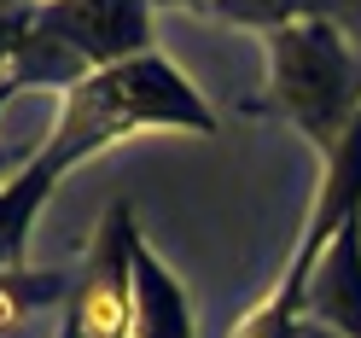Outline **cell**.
I'll list each match as a JSON object with an SVG mask.
<instances>
[{"label":"cell","mask_w":361,"mask_h":338,"mask_svg":"<svg viewBox=\"0 0 361 338\" xmlns=\"http://www.w3.org/2000/svg\"><path fill=\"white\" fill-rule=\"evenodd\" d=\"M361 210V117L350 128V140L326 157L321 169V193H314V210L303 222L298 245H291V262L286 274L274 280L262 303H251L239 315V327L228 338H303L309 327V291H314V274H321V262L332 251V239L344 234V222Z\"/></svg>","instance_id":"cell-3"},{"label":"cell","mask_w":361,"mask_h":338,"mask_svg":"<svg viewBox=\"0 0 361 338\" xmlns=\"http://www.w3.org/2000/svg\"><path fill=\"white\" fill-rule=\"evenodd\" d=\"M262 41H268V87L245 99V117H280L332 157L361 117V64L344 30L321 18V6H303L291 24H280Z\"/></svg>","instance_id":"cell-2"},{"label":"cell","mask_w":361,"mask_h":338,"mask_svg":"<svg viewBox=\"0 0 361 338\" xmlns=\"http://www.w3.org/2000/svg\"><path fill=\"white\" fill-rule=\"evenodd\" d=\"M35 30L47 41H59L87 76L157 53L152 47V6H140V0H59V6H35Z\"/></svg>","instance_id":"cell-5"},{"label":"cell","mask_w":361,"mask_h":338,"mask_svg":"<svg viewBox=\"0 0 361 338\" xmlns=\"http://www.w3.org/2000/svg\"><path fill=\"white\" fill-rule=\"evenodd\" d=\"M71 280L64 274H6V286H0V303H6V321H18L24 309H41V303H64L71 309V291H64Z\"/></svg>","instance_id":"cell-8"},{"label":"cell","mask_w":361,"mask_h":338,"mask_svg":"<svg viewBox=\"0 0 361 338\" xmlns=\"http://www.w3.org/2000/svg\"><path fill=\"white\" fill-rule=\"evenodd\" d=\"M303 338H338V332H321V327H303Z\"/></svg>","instance_id":"cell-10"},{"label":"cell","mask_w":361,"mask_h":338,"mask_svg":"<svg viewBox=\"0 0 361 338\" xmlns=\"http://www.w3.org/2000/svg\"><path fill=\"white\" fill-rule=\"evenodd\" d=\"M309 327L338 332V338H361V210L344 222V234L332 239L321 274H314Z\"/></svg>","instance_id":"cell-6"},{"label":"cell","mask_w":361,"mask_h":338,"mask_svg":"<svg viewBox=\"0 0 361 338\" xmlns=\"http://www.w3.org/2000/svg\"><path fill=\"white\" fill-rule=\"evenodd\" d=\"M134 338H192V309L187 291L169 274L157 251L140 239L134 251Z\"/></svg>","instance_id":"cell-7"},{"label":"cell","mask_w":361,"mask_h":338,"mask_svg":"<svg viewBox=\"0 0 361 338\" xmlns=\"http://www.w3.org/2000/svg\"><path fill=\"white\" fill-rule=\"evenodd\" d=\"M146 128H187V134H216V111L204 94L175 71L164 53L128 59L117 71H94L76 87H64L59 99V128L47 134L30 164L6 169V193H0V216H6V274L24 268V245L41 205L53 198V187L71 175L76 164L99 157L105 146L128 140Z\"/></svg>","instance_id":"cell-1"},{"label":"cell","mask_w":361,"mask_h":338,"mask_svg":"<svg viewBox=\"0 0 361 338\" xmlns=\"http://www.w3.org/2000/svg\"><path fill=\"white\" fill-rule=\"evenodd\" d=\"M59 338H87L82 321H76V309H64V321H59Z\"/></svg>","instance_id":"cell-9"},{"label":"cell","mask_w":361,"mask_h":338,"mask_svg":"<svg viewBox=\"0 0 361 338\" xmlns=\"http://www.w3.org/2000/svg\"><path fill=\"white\" fill-rule=\"evenodd\" d=\"M140 239L146 234L134 222V205L111 198L71 291V309L87 338H134V251H140Z\"/></svg>","instance_id":"cell-4"}]
</instances>
